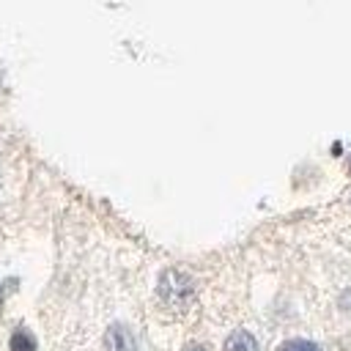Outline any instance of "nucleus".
<instances>
[{
	"label": "nucleus",
	"mask_w": 351,
	"mask_h": 351,
	"mask_svg": "<svg viewBox=\"0 0 351 351\" xmlns=\"http://www.w3.org/2000/svg\"><path fill=\"white\" fill-rule=\"evenodd\" d=\"M192 291H195V285H192V280H189L184 271L170 269V271H165L162 280H159V296H162L170 307H176V310H181V307L189 304Z\"/></svg>",
	"instance_id": "1"
},
{
	"label": "nucleus",
	"mask_w": 351,
	"mask_h": 351,
	"mask_svg": "<svg viewBox=\"0 0 351 351\" xmlns=\"http://www.w3.org/2000/svg\"><path fill=\"white\" fill-rule=\"evenodd\" d=\"M104 348L107 351H134V337H132L129 329H123L121 324H115L104 335Z\"/></svg>",
	"instance_id": "2"
},
{
	"label": "nucleus",
	"mask_w": 351,
	"mask_h": 351,
	"mask_svg": "<svg viewBox=\"0 0 351 351\" xmlns=\"http://www.w3.org/2000/svg\"><path fill=\"white\" fill-rule=\"evenodd\" d=\"M225 351H258V343L250 332H233L228 340H225Z\"/></svg>",
	"instance_id": "3"
},
{
	"label": "nucleus",
	"mask_w": 351,
	"mask_h": 351,
	"mask_svg": "<svg viewBox=\"0 0 351 351\" xmlns=\"http://www.w3.org/2000/svg\"><path fill=\"white\" fill-rule=\"evenodd\" d=\"M11 351H36V340L27 332H14L11 335Z\"/></svg>",
	"instance_id": "4"
},
{
	"label": "nucleus",
	"mask_w": 351,
	"mask_h": 351,
	"mask_svg": "<svg viewBox=\"0 0 351 351\" xmlns=\"http://www.w3.org/2000/svg\"><path fill=\"white\" fill-rule=\"evenodd\" d=\"M280 351H321V348L310 340H288V343L280 346Z\"/></svg>",
	"instance_id": "5"
},
{
	"label": "nucleus",
	"mask_w": 351,
	"mask_h": 351,
	"mask_svg": "<svg viewBox=\"0 0 351 351\" xmlns=\"http://www.w3.org/2000/svg\"><path fill=\"white\" fill-rule=\"evenodd\" d=\"M340 304H343V310H348L351 313V288L343 293V299H340Z\"/></svg>",
	"instance_id": "6"
},
{
	"label": "nucleus",
	"mask_w": 351,
	"mask_h": 351,
	"mask_svg": "<svg viewBox=\"0 0 351 351\" xmlns=\"http://www.w3.org/2000/svg\"><path fill=\"white\" fill-rule=\"evenodd\" d=\"M189 351H206V348H189Z\"/></svg>",
	"instance_id": "7"
}]
</instances>
